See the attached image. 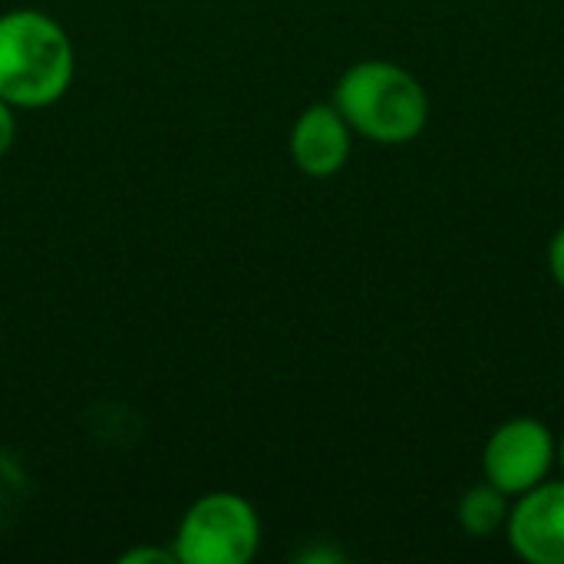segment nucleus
<instances>
[{
	"mask_svg": "<svg viewBox=\"0 0 564 564\" xmlns=\"http://www.w3.org/2000/svg\"><path fill=\"white\" fill-rule=\"evenodd\" d=\"M334 106L350 129L380 145H406L430 122L426 86L393 59H360L334 86Z\"/></svg>",
	"mask_w": 564,
	"mask_h": 564,
	"instance_id": "nucleus-1",
	"label": "nucleus"
},
{
	"mask_svg": "<svg viewBox=\"0 0 564 564\" xmlns=\"http://www.w3.org/2000/svg\"><path fill=\"white\" fill-rule=\"evenodd\" d=\"M76 53L66 30L43 10L0 13V96L20 109H43L66 96Z\"/></svg>",
	"mask_w": 564,
	"mask_h": 564,
	"instance_id": "nucleus-2",
	"label": "nucleus"
},
{
	"mask_svg": "<svg viewBox=\"0 0 564 564\" xmlns=\"http://www.w3.org/2000/svg\"><path fill=\"white\" fill-rule=\"evenodd\" d=\"M261 549V519L254 506L235 492H212L198 499L178 532V564H248Z\"/></svg>",
	"mask_w": 564,
	"mask_h": 564,
	"instance_id": "nucleus-3",
	"label": "nucleus"
},
{
	"mask_svg": "<svg viewBox=\"0 0 564 564\" xmlns=\"http://www.w3.org/2000/svg\"><path fill=\"white\" fill-rule=\"evenodd\" d=\"M558 459L552 430L535 416H512L492 430L482 449V473L506 496H522L549 479Z\"/></svg>",
	"mask_w": 564,
	"mask_h": 564,
	"instance_id": "nucleus-4",
	"label": "nucleus"
},
{
	"mask_svg": "<svg viewBox=\"0 0 564 564\" xmlns=\"http://www.w3.org/2000/svg\"><path fill=\"white\" fill-rule=\"evenodd\" d=\"M506 535L522 562L564 564V482L545 479L516 496Z\"/></svg>",
	"mask_w": 564,
	"mask_h": 564,
	"instance_id": "nucleus-5",
	"label": "nucleus"
},
{
	"mask_svg": "<svg viewBox=\"0 0 564 564\" xmlns=\"http://www.w3.org/2000/svg\"><path fill=\"white\" fill-rule=\"evenodd\" d=\"M354 149V129L334 102L307 106L291 126V159L307 178H334Z\"/></svg>",
	"mask_w": 564,
	"mask_h": 564,
	"instance_id": "nucleus-6",
	"label": "nucleus"
},
{
	"mask_svg": "<svg viewBox=\"0 0 564 564\" xmlns=\"http://www.w3.org/2000/svg\"><path fill=\"white\" fill-rule=\"evenodd\" d=\"M509 512H512V496H506L489 479L466 489L459 506H456V519H459L463 532H469L473 539H486V535L502 532L509 522Z\"/></svg>",
	"mask_w": 564,
	"mask_h": 564,
	"instance_id": "nucleus-7",
	"label": "nucleus"
},
{
	"mask_svg": "<svg viewBox=\"0 0 564 564\" xmlns=\"http://www.w3.org/2000/svg\"><path fill=\"white\" fill-rule=\"evenodd\" d=\"M549 271H552L555 284L564 291V225L549 241Z\"/></svg>",
	"mask_w": 564,
	"mask_h": 564,
	"instance_id": "nucleus-8",
	"label": "nucleus"
},
{
	"mask_svg": "<svg viewBox=\"0 0 564 564\" xmlns=\"http://www.w3.org/2000/svg\"><path fill=\"white\" fill-rule=\"evenodd\" d=\"M13 139H17V119H13V106H10V102L0 96V155H7V152H10Z\"/></svg>",
	"mask_w": 564,
	"mask_h": 564,
	"instance_id": "nucleus-9",
	"label": "nucleus"
},
{
	"mask_svg": "<svg viewBox=\"0 0 564 564\" xmlns=\"http://www.w3.org/2000/svg\"><path fill=\"white\" fill-rule=\"evenodd\" d=\"M178 564L175 552H159V549H132L122 555V564Z\"/></svg>",
	"mask_w": 564,
	"mask_h": 564,
	"instance_id": "nucleus-10",
	"label": "nucleus"
},
{
	"mask_svg": "<svg viewBox=\"0 0 564 564\" xmlns=\"http://www.w3.org/2000/svg\"><path fill=\"white\" fill-rule=\"evenodd\" d=\"M558 463H562V469H564V436H562V443H558Z\"/></svg>",
	"mask_w": 564,
	"mask_h": 564,
	"instance_id": "nucleus-11",
	"label": "nucleus"
}]
</instances>
